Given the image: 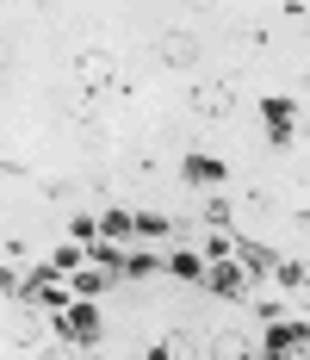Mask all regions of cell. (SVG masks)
I'll return each mask as SVG.
<instances>
[{"mask_svg": "<svg viewBox=\"0 0 310 360\" xmlns=\"http://www.w3.org/2000/svg\"><path fill=\"white\" fill-rule=\"evenodd\" d=\"M137 230H143V236H162V230H168V217H155V212H143V217H137Z\"/></svg>", "mask_w": 310, "mask_h": 360, "instance_id": "obj_20", "label": "cell"}, {"mask_svg": "<svg viewBox=\"0 0 310 360\" xmlns=\"http://www.w3.org/2000/svg\"><path fill=\"white\" fill-rule=\"evenodd\" d=\"M81 261H87V255H81V249H56V261H50V267H56V274H75Z\"/></svg>", "mask_w": 310, "mask_h": 360, "instance_id": "obj_18", "label": "cell"}, {"mask_svg": "<svg viewBox=\"0 0 310 360\" xmlns=\"http://www.w3.org/2000/svg\"><path fill=\"white\" fill-rule=\"evenodd\" d=\"M236 255H242V267H254V274H273L279 267V255L267 243H236Z\"/></svg>", "mask_w": 310, "mask_h": 360, "instance_id": "obj_9", "label": "cell"}, {"mask_svg": "<svg viewBox=\"0 0 310 360\" xmlns=\"http://www.w3.org/2000/svg\"><path fill=\"white\" fill-rule=\"evenodd\" d=\"M75 81H81L87 94H105V87H112V56H105V50H81V63H75Z\"/></svg>", "mask_w": 310, "mask_h": 360, "instance_id": "obj_2", "label": "cell"}, {"mask_svg": "<svg viewBox=\"0 0 310 360\" xmlns=\"http://www.w3.org/2000/svg\"><path fill=\"white\" fill-rule=\"evenodd\" d=\"M155 267H162L155 255H124V274H155Z\"/></svg>", "mask_w": 310, "mask_h": 360, "instance_id": "obj_19", "label": "cell"}, {"mask_svg": "<svg viewBox=\"0 0 310 360\" xmlns=\"http://www.w3.org/2000/svg\"><path fill=\"white\" fill-rule=\"evenodd\" d=\"M304 360H310V342H304Z\"/></svg>", "mask_w": 310, "mask_h": 360, "instance_id": "obj_23", "label": "cell"}, {"mask_svg": "<svg viewBox=\"0 0 310 360\" xmlns=\"http://www.w3.org/2000/svg\"><path fill=\"white\" fill-rule=\"evenodd\" d=\"M186 180H193V186H217V180H224V162H217V155H186Z\"/></svg>", "mask_w": 310, "mask_h": 360, "instance_id": "obj_8", "label": "cell"}, {"mask_svg": "<svg viewBox=\"0 0 310 360\" xmlns=\"http://www.w3.org/2000/svg\"><path fill=\"white\" fill-rule=\"evenodd\" d=\"M25 298H32V304H50V311H69V298H63V286H56V267H44L32 286H25Z\"/></svg>", "mask_w": 310, "mask_h": 360, "instance_id": "obj_4", "label": "cell"}, {"mask_svg": "<svg viewBox=\"0 0 310 360\" xmlns=\"http://www.w3.org/2000/svg\"><path fill=\"white\" fill-rule=\"evenodd\" d=\"M304 342H310L304 323H273V335H267V348H273V354H298Z\"/></svg>", "mask_w": 310, "mask_h": 360, "instance_id": "obj_7", "label": "cell"}, {"mask_svg": "<svg viewBox=\"0 0 310 360\" xmlns=\"http://www.w3.org/2000/svg\"><path fill=\"white\" fill-rule=\"evenodd\" d=\"M193 348H186V335H162L155 348H149V360H186Z\"/></svg>", "mask_w": 310, "mask_h": 360, "instance_id": "obj_13", "label": "cell"}, {"mask_svg": "<svg viewBox=\"0 0 310 360\" xmlns=\"http://www.w3.org/2000/svg\"><path fill=\"white\" fill-rule=\"evenodd\" d=\"M205 286L224 292V298H242V274L230 267V261H211V267H205Z\"/></svg>", "mask_w": 310, "mask_h": 360, "instance_id": "obj_6", "label": "cell"}, {"mask_svg": "<svg viewBox=\"0 0 310 360\" xmlns=\"http://www.w3.org/2000/svg\"><path fill=\"white\" fill-rule=\"evenodd\" d=\"M273 274H279V286H292V292H304V286H310V274L298 267V261H279Z\"/></svg>", "mask_w": 310, "mask_h": 360, "instance_id": "obj_15", "label": "cell"}, {"mask_svg": "<svg viewBox=\"0 0 310 360\" xmlns=\"http://www.w3.org/2000/svg\"><path fill=\"white\" fill-rule=\"evenodd\" d=\"M162 56H174V63H193V56H199V44H193L186 32H168V37H162Z\"/></svg>", "mask_w": 310, "mask_h": 360, "instance_id": "obj_12", "label": "cell"}, {"mask_svg": "<svg viewBox=\"0 0 310 360\" xmlns=\"http://www.w3.org/2000/svg\"><path fill=\"white\" fill-rule=\"evenodd\" d=\"M6 335H13V342H37V317H25V311L6 317Z\"/></svg>", "mask_w": 310, "mask_h": 360, "instance_id": "obj_17", "label": "cell"}, {"mask_svg": "<svg viewBox=\"0 0 310 360\" xmlns=\"http://www.w3.org/2000/svg\"><path fill=\"white\" fill-rule=\"evenodd\" d=\"M56 335L63 342H93L100 335V311H93V298H81L69 311H56Z\"/></svg>", "mask_w": 310, "mask_h": 360, "instance_id": "obj_1", "label": "cell"}, {"mask_svg": "<svg viewBox=\"0 0 310 360\" xmlns=\"http://www.w3.org/2000/svg\"><path fill=\"white\" fill-rule=\"evenodd\" d=\"M168 274H174V280H205V255H186V249H180L168 261Z\"/></svg>", "mask_w": 310, "mask_h": 360, "instance_id": "obj_11", "label": "cell"}, {"mask_svg": "<svg viewBox=\"0 0 310 360\" xmlns=\"http://www.w3.org/2000/svg\"><path fill=\"white\" fill-rule=\"evenodd\" d=\"M261 118H267V137L273 143L292 137V100H261Z\"/></svg>", "mask_w": 310, "mask_h": 360, "instance_id": "obj_5", "label": "cell"}, {"mask_svg": "<svg viewBox=\"0 0 310 360\" xmlns=\"http://www.w3.org/2000/svg\"><path fill=\"white\" fill-rule=\"evenodd\" d=\"M100 230H105V243H112V236L137 230V217H131V212H105V217H100Z\"/></svg>", "mask_w": 310, "mask_h": 360, "instance_id": "obj_16", "label": "cell"}, {"mask_svg": "<svg viewBox=\"0 0 310 360\" xmlns=\"http://www.w3.org/2000/svg\"><path fill=\"white\" fill-rule=\"evenodd\" d=\"M193 106L205 112V118H230V106H236V87H230V81H205V87L193 94Z\"/></svg>", "mask_w": 310, "mask_h": 360, "instance_id": "obj_3", "label": "cell"}, {"mask_svg": "<svg viewBox=\"0 0 310 360\" xmlns=\"http://www.w3.org/2000/svg\"><path fill=\"white\" fill-rule=\"evenodd\" d=\"M87 261H100V274H124V255L112 249V243H93V255Z\"/></svg>", "mask_w": 310, "mask_h": 360, "instance_id": "obj_14", "label": "cell"}, {"mask_svg": "<svg viewBox=\"0 0 310 360\" xmlns=\"http://www.w3.org/2000/svg\"><path fill=\"white\" fill-rule=\"evenodd\" d=\"M211 354H217V360H254V348H248V335H217Z\"/></svg>", "mask_w": 310, "mask_h": 360, "instance_id": "obj_10", "label": "cell"}, {"mask_svg": "<svg viewBox=\"0 0 310 360\" xmlns=\"http://www.w3.org/2000/svg\"><path fill=\"white\" fill-rule=\"evenodd\" d=\"M44 360H69V342H63V348H50V354H44Z\"/></svg>", "mask_w": 310, "mask_h": 360, "instance_id": "obj_21", "label": "cell"}, {"mask_svg": "<svg viewBox=\"0 0 310 360\" xmlns=\"http://www.w3.org/2000/svg\"><path fill=\"white\" fill-rule=\"evenodd\" d=\"M261 360H292V354H273V348H267V354H261Z\"/></svg>", "mask_w": 310, "mask_h": 360, "instance_id": "obj_22", "label": "cell"}]
</instances>
